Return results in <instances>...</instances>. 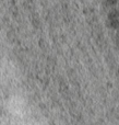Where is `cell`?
<instances>
[{
  "instance_id": "1",
  "label": "cell",
  "mask_w": 119,
  "mask_h": 125,
  "mask_svg": "<svg viewBox=\"0 0 119 125\" xmlns=\"http://www.w3.org/2000/svg\"><path fill=\"white\" fill-rule=\"evenodd\" d=\"M109 24L114 28L119 26V12H111L108 17Z\"/></svg>"
}]
</instances>
